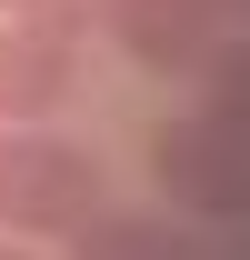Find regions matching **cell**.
<instances>
[{
	"instance_id": "cell-3",
	"label": "cell",
	"mask_w": 250,
	"mask_h": 260,
	"mask_svg": "<svg viewBox=\"0 0 250 260\" xmlns=\"http://www.w3.org/2000/svg\"><path fill=\"white\" fill-rule=\"evenodd\" d=\"M80 80V40L70 30H30V20H0V130L50 120Z\"/></svg>"
},
{
	"instance_id": "cell-8",
	"label": "cell",
	"mask_w": 250,
	"mask_h": 260,
	"mask_svg": "<svg viewBox=\"0 0 250 260\" xmlns=\"http://www.w3.org/2000/svg\"><path fill=\"white\" fill-rule=\"evenodd\" d=\"M0 260H20V250H0Z\"/></svg>"
},
{
	"instance_id": "cell-5",
	"label": "cell",
	"mask_w": 250,
	"mask_h": 260,
	"mask_svg": "<svg viewBox=\"0 0 250 260\" xmlns=\"http://www.w3.org/2000/svg\"><path fill=\"white\" fill-rule=\"evenodd\" d=\"M70 260H210L180 220H140V210H110L100 200L90 220L70 230Z\"/></svg>"
},
{
	"instance_id": "cell-6",
	"label": "cell",
	"mask_w": 250,
	"mask_h": 260,
	"mask_svg": "<svg viewBox=\"0 0 250 260\" xmlns=\"http://www.w3.org/2000/svg\"><path fill=\"white\" fill-rule=\"evenodd\" d=\"M200 80H210V120H230V130L250 140V40H240V50H210Z\"/></svg>"
},
{
	"instance_id": "cell-7",
	"label": "cell",
	"mask_w": 250,
	"mask_h": 260,
	"mask_svg": "<svg viewBox=\"0 0 250 260\" xmlns=\"http://www.w3.org/2000/svg\"><path fill=\"white\" fill-rule=\"evenodd\" d=\"M0 20H30V30H70L80 40L100 20V0H0Z\"/></svg>"
},
{
	"instance_id": "cell-2",
	"label": "cell",
	"mask_w": 250,
	"mask_h": 260,
	"mask_svg": "<svg viewBox=\"0 0 250 260\" xmlns=\"http://www.w3.org/2000/svg\"><path fill=\"white\" fill-rule=\"evenodd\" d=\"M150 180L170 210L190 220H240L250 210V140L210 110H190V120H160L150 130Z\"/></svg>"
},
{
	"instance_id": "cell-4",
	"label": "cell",
	"mask_w": 250,
	"mask_h": 260,
	"mask_svg": "<svg viewBox=\"0 0 250 260\" xmlns=\"http://www.w3.org/2000/svg\"><path fill=\"white\" fill-rule=\"evenodd\" d=\"M100 20L140 70H200L220 50V0H100Z\"/></svg>"
},
{
	"instance_id": "cell-1",
	"label": "cell",
	"mask_w": 250,
	"mask_h": 260,
	"mask_svg": "<svg viewBox=\"0 0 250 260\" xmlns=\"http://www.w3.org/2000/svg\"><path fill=\"white\" fill-rule=\"evenodd\" d=\"M100 210V160L80 140H40L30 130H0V230H30V240H70Z\"/></svg>"
}]
</instances>
